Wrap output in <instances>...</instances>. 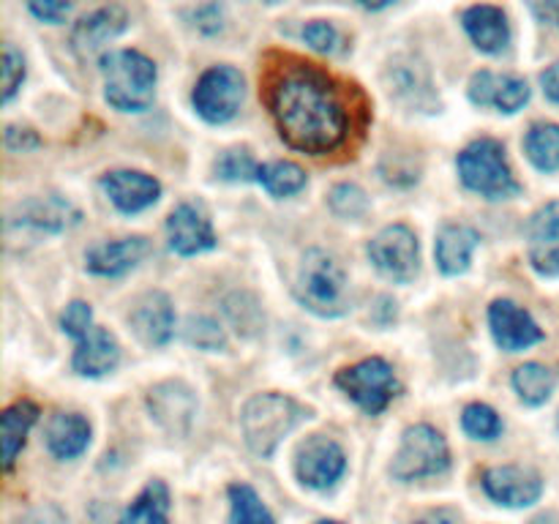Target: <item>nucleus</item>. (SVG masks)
Masks as SVG:
<instances>
[{"label":"nucleus","mask_w":559,"mask_h":524,"mask_svg":"<svg viewBox=\"0 0 559 524\" xmlns=\"http://www.w3.org/2000/svg\"><path fill=\"white\" fill-rule=\"evenodd\" d=\"M524 153L540 172H557L559 169V126L535 123L524 136Z\"/></svg>","instance_id":"cd10ccee"},{"label":"nucleus","mask_w":559,"mask_h":524,"mask_svg":"<svg viewBox=\"0 0 559 524\" xmlns=\"http://www.w3.org/2000/svg\"><path fill=\"white\" fill-rule=\"evenodd\" d=\"M304 38L311 49L325 55H333L338 49V44H342V36H338L336 27L325 20L309 22V25L304 27Z\"/></svg>","instance_id":"c9c22d12"},{"label":"nucleus","mask_w":559,"mask_h":524,"mask_svg":"<svg viewBox=\"0 0 559 524\" xmlns=\"http://www.w3.org/2000/svg\"><path fill=\"white\" fill-rule=\"evenodd\" d=\"M331 202V211L342 218H358L369 211V196L364 194V189L353 183H342L331 191L328 196Z\"/></svg>","instance_id":"72a5a7b5"},{"label":"nucleus","mask_w":559,"mask_h":524,"mask_svg":"<svg viewBox=\"0 0 559 524\" xmlns=\"http://www.w3.org/2000/svg\"><path fill=\"white\" fill-rule=\"evenodd\" d=\"M557 431H559V415H557Z\"/></svg>","instance_id":"a18cd8bd"},{"label":"nucleus","mask_w":559,"mask_h":524,"mask_svg":"<svg viewBox=\"0 0 559 524\" xmlns=\"http://www.w3.org/2000/svg\"><path fill=\"white\" fill-rule=\"evenodd\" d=\"M415 524H453V522H451V516H445V513H431V516L418 519Z\"/></svg>","instance_id":"37998d69"},{"label":"nucleus","mask_w":559,"mask_h":524,"mask_svg":"<svg viewBox=\"0 0 559 524\" xmlns=\"http://www.w3.org/2000/svg\"><path fill=\"white\" fill-rule=\"evenodd\" d=\"M257 180L273 196H293L306 189V172L293 162H271L260 167Z\"/></svg>","instance_id":"c756f323"},{"label":"nucleus","mask_w":559,"mask_h":524,"mask_svg":"<svg viewBox=\"0 0 559 524\" xmlns=\"http://www.w3.org/2000/svg\"><path fill=\"white\" fill-rule=\"evenodd\" d=\"M38 420V407L27 398L14 402L0 415V437H3V469L11 473L16 464V456L22 453L27 440V431Z\"/></svg>","instance_id":"393cba45"},{"label":"nucleus","mask_w":559,"mask_h":524,"mask_svg":"<svg viewBox=\"0 0 559 524\" xmlns=\"http://www.w3.org/2000/svg\"><path fill=\"white\" fill-rule=\"evenodd\" d=\"M489 325L491 336L506 353H522L544 338V331L533 320V314L513 300H495L489 306Z\"/></svg>","instance_id":"f8f14e48"},{"label":"nucleus","mask_w":559,"mask_h":524,"mask_svg":"<svg viewBox=\"0 0 559 524\" xmlns=\"http://www.w3.org/2000/svg\"><path fill=\"white\" fill-rule=\"evenodd\" d=\"M186 336H189L191 344H197V347H202V349H216L224 344L222 331H218V327L207 320L191 322V327L186 331Z\"/></svg>","instance_id":"4c0bfd02"},{"label":"nucleus","mask_w":559,"mask_h":524,"mask_svg":"<svg viewBox=\"0 0 559 524\" xmlns=\"http://www.w3.org/2000/svg\"><path fill=\"white\" fill-rule=\"evenodd\" d=\"M347 469V456H344L342 445L325 434H314L300 445L298 462H295V473H298L300 484L309 486L314 491H325L336 484Z\"/></svg>","instance_id":"9d476101"},{"label":"nucleus","mask_w":559,"mask_h":524,"mask_svg":"<svg viewBox=\"0 0 559 524\" xmlns=\"http://www.w3.org/2000/svg\"><path fill=\"white\" fill-rule=\"evenodd\" d=\"M243 76L233 66H213L197 82L191 102L200 118L207 123H227L238 115L240 104H243Z\"/></svg>","instance_id":"6e6552de"},{"label":"nucleus","mask_w":559,"mask_h":524,"mask_svg":"<svg viewBox=\"0 0 559 524\" xmlns=\"http://www.w3.org/2000/svg\"><path fill=\"white\" fill-rule=\"evenodd\" d=\"M216 172L224 180H251L260 175V167L246 147H233V151H224L218 156Z\"/></svg>","instance_id":"473e14b6"},{"label":"nucleus","mask_w":559,"mask_h":524,"mask_svg":"<svg viewBox=\"0 0 559 524\" xmlns=\"http://www.w3.org/2000/svg\"><path fill=\"white\" fill-rule=\"evenodd\" d=\"M448 464H451V451H448L445 437L435 426L415 424L404 431L402 448L393 456L391 473L402 484H409V480L445 473Z\"/></svg>","instance_id":"423d86ee"},{"label":"nucleus","mask_w":559,"mask_h":524,"mask_svg":"<svg viewBox=\"0 0 559 524\" xmlns=\"http://www.w3.org/2000/svg\"><path fill=\"white\" fill-rule=\"evenodd\" d=\"M530 262L540 276H559V246H533Z\"/></svg>","instance_id":"58836bf2"},{"label":"nucleus","mask_w":559,"mask_h":524,"mask_svg":"<svg viewBox=\"0 0 559 524\" xmlns=\"http://www.w3.org/2000/svg\"><path fill=\"white\" fill-rule=\"evenodd\" d=\"M369 257L382 276L399 284L413 282L420 271L418 235L407 224H391L374 235L369 243Z\"/></svg>","instance_id":"1a4fd4ad"},{"label":"nucleus","mask_w":559,"mask_h":524,"mask_svg":"<svg viewBox=\"0 0 559 524\" xmlns=\"http://www.w3.org/2000/svg\"><path fill=\"white\" fill-rule=\"evenodd\" d=\"M484 491L506 508H530L544 495V478L535 469L502 464L484 473Z\"/></svg>","instance_id":"9b49d317"},{"label":"nucleus","mask_w":559,"mask_h":524,"mask_svg":"<svg viewBox=\"0 0 559 524\" xmlns=\"http://www.w3.org/2000/svg\"><path fill=\"white\" fill-rule=\"evenodd\" d=\"M102 189L107 191L109 202L120 213H129V216L151 207L162 194V186H158L156 178L145 172H134V169H115V172L104 175Z\"/></svg>","instance_id":"dca6fc26"},{"label":"nucleus","mask_w":559,"mask_h":524,"mask_svg":"<svg viewBox=\"0 0 559 524\" xmlns=\"http://www.w3.org/2000/svg\"><path fill=\"white\" fill-rule=\"evenodd\" d=\"M540 85H544L546 98H549V102L559 104V63L549 66V69H546L544 74H540Z\"/></svg>","instance_id":"79ce46f5"},{"label":"nucleus","mask_w":559,"mask_h":524,"mask_svg":"<svg viewBox=\"0 0 559 524\" xmlns=\"http://www.w3.org/2000/svg\"><path fill=\"white\" fill-rule=\"evenodd\" d=\"M317 524H342V522H333V519H322V522H317Z\"/></svg>","instance_id":"c03bdc74"},{"label":"nucleus","mask_w":559,"mask_h":524,"mask_svg":"<svg viewBox=\"0 0 559 524\" xmlns=\"http://www.w3.org/2000/svg\"><path fill=\"white\" fill-rule=\"evenodd\" d=\"M147 240L134 235V238H120V240H107V243H96L93 249H87L85 265L87 271L96 273V276H123V273L134 271L142 262V257L147 254Z\"/></svg>","instance_id":"6ab92c4d"},{"label":"nucleus","mask_w":559,"mask_h":524,"mask_svg":"<svg viewBox=\"0 0 559 524\" xmlns=\"http://www.w3.org/2000/svg\"><path fill=\"white\" fill-rule=\"evenodd\" d=\"M469 102L478 104V107H495L497 112L513 115L530 102V85L522 76L478 71L469 80Z\"/></svg>","instance_id":"ddd939ff"},{"label":"nucleus","mask_w":559,"mask_h":524,"mask_svg":"<svg viewBox=\"0 0 559 524\" xmlns=\"http://www.w3.org/2000/svg\"><path fill=\"white\" fill-rule=\"evenodd\" d=\"M76 218H80V213L69 202L47 196V200H31L25 205H16V213L9 218V227L25 224V227L44 229V233H60L69 224H76Z\"/></svg>","instance_id":"b1692460"},{"label":"nucleus","mask_w":559,"mask_h":524,"mask_svg":"<svg viewBox=\"0 0 559 524\" xmlns=\"http://www.w3.org/2000/svg\"><path fill=\"white\" fill-rule=\"evenodd\" d=\"M229 524H276L262 497L249 484L229 486Z\"/></svg>","instance_id":"c85d7f7f"},{"label":"nucleus","mask_w":559,"mask_h":524,"mask_svg":"<svg viewBox=\"0 0 559 524\" xmlns=\"http://www.w3.org/2000/svg\"><path fill=\"white\" fill-rule=\"evenodd\" d=\"M167 240L169 249L180 257L202 254V251H211L216 246V235H213L211 222L194 205H180L169 213Z\"/></svg>","instance_id":"4468645a"},{"label":"nucleus","mask_w":559,"mask_h":524,"mask_svg":"<svg viewBox=\"0 0 559 524\" xmlns=\"http://www.w3.org/2000/svg\"><path fill=\"white\" fill-rule=\"evenodd\" d=\"M456 164L462 183L486 200H508V196L519 194V183L511 172V164H508L506 147L491 136L469 142L459 153Z\"/></svg>","instance_id":"39448f33"},{"label":"nucleus","mask_w":559,"mask_h":524,"mask_svg":"<svg viewBox=\"0 0 559 524\" xmlns=\"http://www.w3.org/2000/svg\"><path fill=\"white\" fill-rule=\"evenodd\" d=\"M527 238L533 246H559V202H549L527 222Z\"/></svg>","instance_id":"2f4dec72"},{"label":"nucleus","mask_w":559,"mask_h":524,"mask_svg":"<svg viewBox=\"0 0 559 524\" xmlns=\"http://www.w3.org/2000/svg\"><path fill=\"white\" fill-rule=\"evenodd\" d=\"M22 80H25V58H22V52H16L14 44H3V93H0L3 104H9L16 96Z\"/></svg>","instance_id":"f704fd0d"},{"label":"nucleus","mask_w":559,"mask_h":524,"mask_svg":"<svg viewBox=\"0 0 559 524\" xmlns=\"http://www.w3.org/2000/svg\"><path fill=\"white\" fill-rule=\"evenodd\" d=\"M298 300L320 317H342L349 309V282L342 262L325 249H309L298 267Z\"/></svg>","instance_id":"7ed1b4c3"},{"label":"nucleus","mask_w":559,"mask_h":524,"mask_svg":"<svg viewBox=\"0 0 559 524\" xmlns=\"http://www.w3.org/2000/svg\"><path fill=\"white\" fill-rule=\"evenodd\" d=\"M555 385V371L544 364H524L513 371V388H516L519 398L530 404V407H540V404L549 402Z\"/></svg>","instance_id":"bb28decb"},{"label":"nucleus","mask_w":559,"mask_h":524,"mask_svg":"<svg viewBox=\"0 0 559 524\" xmlns=\"http://www.w3.org/2000/svg\"><path fill=\"white\" fill-rule=\"evenodd\" d=\"M336 388H342L366 415L385 413L388 404L402 391L393 366L382 358H366L342 369L336 374Z\"/></svg>","instance_id":"0eeeda50"},{"label":"nucleus","mask_w":559,"mask_h":524,"mask_svg":"<svg viewBox=\"0 0 559 524\" xmlns=\"http://www.w3.org/2000/svg\"><path fill=\"white\" fill-rule=\"evenodd\" d=\"M131 327L147 347H164L175 333V311L164 293H145L129 314Z\"/></svg>","instance_id":"a211bd4d"},{"label":"nucleus","mask_w":559,"mask_h":524,"mask_svg":"<svg viewBox=\"0 0 559 524\" xmlns=\"http://www.w3.org/2000/svg\"><path fill=\"white\" fill-rule=\"evenodd\" d=\"M304 407L284 393H260V396L249 398L240 413L246 445L262 458L273 456L284 437L304 420Z\"/></svg>","instance_id":"20e7f679"},{"label":"nucleus","mask_w":559,"mask_h":524,"mask_svg":"<svg viewBox=\"0 0 559 524\" xmlns=\"http://www.w3.org/2000/svg\"><path fill=\"white\" fill-rule=\"evenodd\" d=\"M27 9H31V14L36 16V20L49 22V25H60V22H63L66 16L71 14V3H55V0H44V3H31V5H27Z\"/></svg>","instance_id":"ea45409f"},{"label":"nucleus","mask_w":559,"mask_h":524,"mask_svg":"<svg viewBox=\"0 0 559 524\" xmlns=\"http://www.w3.org/2000/svg\"><path fill=\"white\" fill-rule=\"evenodd\" d=\"M169 491L162 480H151L123 511L118 524H169Z\"/></svg>","instance_id":"a878e982"},{"label":"nucleus","mask_w":559,"mask_h":524,"mask_svg":"<svg viewBox=\"0 0 559 524\" xmlns=\"http://www.w3.org/2000/svg\"><path fill=\"white\" fill-rule=\"evenodd\" d=\"M480 243V235L475 233L467 224H451L440 233L437 238V265L445 276H459L469 267V260H473L475 249Z\"/></svg>","instance_id":"4be33fe9"},{"label":"nucleus","mask_w":559,"mask_h":524,"mask_svg":"<svg viewBox=\"0 0 559 524\" xmlns=\"http://www.w3.org/2000/svg\"><path fill=\"white\" fill-rule=\"evenodd\" d=\"M462 429L467 431L473 440H497V437L502 434V420L500 415L495 413V409L489 407V404H467L462 413Z\"/></svg>","instance_id":"7c9ffc66"},{"label":"nucleus","mask_w":559,"mask_h":524,"mask_svg":"<svg viewBox=\"0 0 559 524\" xmlns=\"http://www.w3.org/2000/svg\"><path fill=\"white\" fill-rule=\"evenodd\" d=\"M120 360V347L115 342V336L104 327L93 325V331L87 336L80 338L74 349V371L82 377H104L118 366Z\"/></svg>","instance_id":"412c9836"},{"label":"nucleus","mask_w":559,"mask_h":524,"mask_svg":"<svg viewBox=\"0 0 559 524\" xmlns=\"http://www.w3.org/2000/svg\"><path fill=\"white\" fill-rule=\"evenodd\" d=\"M60 325L69 336L82 338L93 331V311L85 300H74V303L66 306L63 317H60Z\"/></svg>","instance_id":"e433bc0d"},{"label":"nucleus","mask_w":559,"mask_h":524,"mask_svg":"<svg viewBox=\"0 0 559 524\" xmlns=\"http://www.w3.org/2000/svg\"><path fill=\"white\" fill-rule=\"evenodd\" d=\"M462 25L475 47L486 55H500L511 44V25L506 11L497 5H469L462 14Z\"/></svg>","instance_id":"aec40b11"},{"label":"nucleus","mask_w":559,"mask_h":524,"mask_svg":"<svg viewBox=\"0 0 559 524\" xmlns=\"http://www.w3.org/2000/svg\"><path fill=\"white\" fill-rule=\"evenodd\" d=\"M5 147L14 153H25L31 147H38V136L33 134L31 129H16V126H9L5 129Z\"/></svg>","instance_id":"a19ab883"},{"label":"nucleus","mask_w":559,"mask_h":524,"mask_svg":"<svg viewBox=\"0 0 559 524\" xmlns=\"http://www.w3.org/2000/svg\"><path fill=\"white\" fill-rule=\"evenodd\" d=\"M267 107L282 140L295 151L322 156L347 140V107L333 82L311 66L278 74L267 91Z\"/></svg>","instance_id":"f257e3e1"},{"label":"nucleus","mask_w":559,"mask_h":524,"mask_svg":"<svg viewBox=\"0 0 559 524\" xmlns=\"http://www.w3.org/2000/svg\"><path fill=\"white\" fill-rule=\"evenodd\" d=\"M153 418L173 434H186L197 415V398L183 382H162L147 393Z\"/></svg>","instance_id":"f3484780"},{"label":"nucleus","mask_w":559,"mask_h":524,"mask_svg":"<svg viewBox=\"0 0 559 524\" xmlns=\"http://www.w3.org/2000/svg\"><path fill=\"white\" fill-rule=\"evenodd\" d=\"M47 451L55 458H76L91 445V424L76 413H58L47 426Z\"/></svg>","instance_id":"5701e85b"},{"label":"nucleus","mask_w":559,"mask_h":524,"mask_svg":"<svg viewBox=\"0 0 559 524\" xmlns=\"http://www.w3.org/2000/svg\"><path fill=\"white\" fill-rule=\"evenodd\" d=\"M104 98L120 112H142L156 96V63L136 49H118L102 58Z\"/></svg>","instance_id":"f03ea898"},{"label":"nucleus","mask_w":559,"mask_h":524,"mask_svg":"<svg viewBox=\"0 0 559 524\" xmlns=\"http://www.w3.org/2000/svg\"><path fill=\"white\" fill-rule=\"evenodd\" d=\"M126 25H129L126 9H120V5H104V9L91 11V14H85L76 22L74 31H71V47H74V52L80 58H91L104 44L118 38L126 31Z\"/></svg>","instance_id":"2eb2a0df"}]
</instances>
